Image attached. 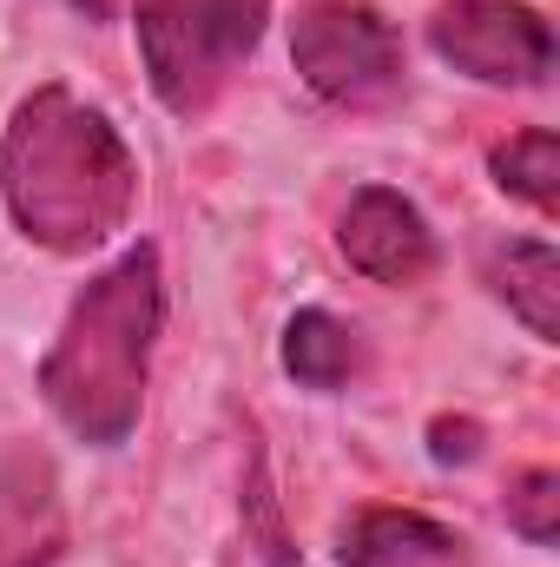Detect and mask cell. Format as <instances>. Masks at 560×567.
<instances>
[{
  "instance_id": "obj_1",
  "label": "cell",
  "mask_w": 560,
  "mask_h": 567,
  "mask_svg": "<svg viewBox=\"0 0 560 567\" xmlns=\"http://www.w3.org/2000/svg\"><path fill=\"white\" fill-rule=\"evenodd\" d=\"M0 198L27 245L80 258L126 231L139 165L120 126L66 86H40L0 133Z\"/></svg>"
},
{
  "instance_id": "obj_2",
  "label": "cell",
  "mask_w": 560,
  "mask_h": 567,
  "mask_svg": "<svg viewBox=\"0 0 560 567\" xmlns=\"http://www.w3.org/2000/svg\"><path fill=\"white\" fill-rule=\"evenodd\" d=\"M165 317V284L158 251L133 245L120 265H106L86 284L40 357V396L60 416L66 435L86 449H120L145 410V377H152V343Z\"/></svg>"
},
{
  "instance_id": "obj_3",
  "label": "cell",
  "mask_w": 560,
  "mask_h": 567,
  "mask_svg": "<svg viewBox=\"0 0 560 567\" xmlns=\"http://www.w3.org/2000/svg\"><path fill=\"white\" fill-rule=\"evenodd\" d=\"M265 20L271 0H133L152 100L178 120H198L258 53Z\"/></svg>"
},
{
  "instance_id": "obj_4",
  "label": "cell",
  "mask_w": 560,
  "mask_h": 567,
  "mask_svg": "<svg viewBox=\"0 0 560 567\" xmlns=\"http://www.w3.org/2000/svg\"><path fill=\"white\" fill-rule=\"evenodd\" d=\"M297 80L343 113H370L403 93V33L363 0H310L290 27Z\"/></svg>"
},
{
  "instance_id": "obj_5",
  "label": "cell",
  "mask_w": 560,
  "mask_h": 567,
  "mask_svg": "<svg viewBox=\"0 0 560 567\" xmlns=\"http://www.w3.org/2000/svg\"><path fill=\"white\" fill-rule=\"evenodd\" d=\"M428 47L481 86H541L554 73V27L528 0H448L428 20Z\"/></svg>"
},
{
  "instance_id": "obj_6",
  "label": "cell",
  "mask_w": 560,
  "mask_h": 567,
  "mask_svg": "<svg viewBox=\"0 0 560 567\" xmlns=\"http://www.w3.org/2000/svg\"><path fill=\"white\" fill-rule=\"evenodd\" d=\"M336 251L370 284H422L435 271V231H428L422 205L403 198L396 185L350 192L343 225H336Z\"/></svg>"
},
{
  "instance_id": "obj_7",
  "label": "cell",
  "mask_w": 560,
  "mask_h": 567,
  "mask_svg": "<svg viewBox=\"0 0 560 567\" xmlns=\"http://www.w3.org/2000/svg\"><path fill=\"white\" fill-rule=\"evenodd\" d=\"M336 561L343 567H455L462 542H455V528L428 522L416 508H363V515H350V528L336 542Z\"/></svg>"
},
{
  "instance_id": "obj_8",
  "label": "cell",
  "mask_w": 560,
  "mask_h": 567,
  "mask_svg": "<svg viewBox=\"0 0 560 567\" xmlns=\"http://www.w3.org/2000/svg\"><path fill=\"white\" fill-rule=\"evenodd\" d=\"M488 284L495 297L528 323V337L560 343V251L548 238H515L488 258Z\"/></svg>"
},
{
  "instance_id": "obj_9",
  "label": "cell",
  "mask_w": 560,
  "mask_h": 567,
  "mask_svg": "<svg viewBox=\"0 0 560 567\" xmlns=\"http://www.w3.org/2000/svg\"><path fill=\"white\" fill-rule=\"evenodd\" d=\"M363 363V343H356V323H343L336 310L323 303H303L290 323H283V370L303 383V390H343Z\"/></svg>"
},
{
  "instance_id": "obj_10",
  "label": "cell",
  "mask_w": 560,
  "mask_h": 567,
  "mask_svg": "<svg viewBox=\"0 0 560 567\" xmlns=\"http://www.w3.org/2000/svg\"><path fill=\"white\" fill-rule=\"evenodd\" d=\"M488 172H495V185H501L508 198L535 205L541 218L560 212V140L548 133V126H528V133L501 140L495 152H488Z\"/></svg>"
},
{
  "instance_id": "obj_11",
  "label": "cell",
  "mask_w": 560,
  "mask_h": 567,
  "mask_svg": "<svg viewBox=\"0 0 560 567\" xmlns=\"http://www.w3.org/2000/svg\"><path fill=\"white\" fill-rule=\"evenodd\" d=\"M508 528L535 548L560 542V475L554 468H521L508 482Z\"/></svg>"
},
{
  "instance_id": "obj_12",
  "label": "cell",
  "mask_w": 560,
  "mask_h": 567,
  "mask_svg": "<svg viewBox=\"0 0 560 567\" xmlns=\"http://www.w3.org/2000/svg\"><path fill=\"white\" fill-rule=\"evenodd\" d=\"M245 508H251V535H258L265 561H271V567H283V561H290V542H283L278 495H271V482H265V462H258V455H251V488H245Z\"/></svg>"
},
{
  "instance_id": "obj_13",
  "label": "cell",
  "mask_w": 560,
  "mask_h": 567,
  "mask_svg": "<svg viewBox=\"0 0 560 567\" xmlns=\"http://www.w3.org/2000/svg\"><path fill=\"white\" fill-rule=\"evenodd\" d=\"M428 455H435L442 468H468V462L481 455V423H475V416H435V423H428Z\"/></svg>"
},
{
  "instance_id": "obj_14",
  "label": "cell",
  "mask_w": 560,
  "mask_h": 567,
  "mask_svg": "<svg viewBox=\"0 0 560 567\" xmlns=\"http://www.w3.org/2000/svg\"><path fill=\"white\" fill-rule=\"evenodd\" d=\"M73 7H80L86 20H106V13H113V0H73Z\"/></svg>"
}]
</instances>
